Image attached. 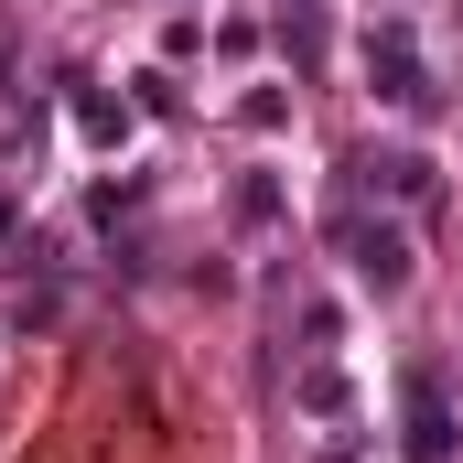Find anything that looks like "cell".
Returning a JSON list of instances; mask_svg holds the SVG:
<instances>
[{
  "instance_id": "1",
  "label": "cell",
  "mask_w": 463,
  "mask_h": 463,
  "mask_svg": "<svg viewBox=\"0 0 463 463\" xmlns=\"http://www.w3.org/2000/svg\"><path fill=\"white\" fill-rule=\"evenodd\" d=\"M335 248H345V269L388 302V291H410V227H388V216H366L355 194H335Z\"/></svg>"
},
{
  "instance_id": "2",
  "label": "cell",
  "mask_w": 463,
  "mask_h": 463,
  "mask_svg": "<svg viewBox=\"0 0 463 463\" xmlns=\"http://www.w3.org/2000/svg\"><path fill=\"white\" fill-rule=\"evenodd\" d=\"M366 87H377L388 109H431V76H420L410 22H377V33H366Z\"/></svg>"
},
{
  "instance_id": "3",
  "label": "cell",
  "mask_w": 463,
  "mask_h": 463,
  "mask_svg": "<svg viewBox=\"0 0 463 463\" xmlns=\"http://www.w3.org/2000/svg\"><path fill=\"white\" fill-rule=\"evenodd\" d=\"M345 194H388V205H431V194H442V173H431L420 151H355V162H345Z\"/></svg>"
},
{
  "instance_id": "4",
  "label": "cell",
  "mask_w": 463,
  "mask_h": 463,
  "mask_svg": "<svg viewBox=\"0 0 463 463\" xmlns=\"http://www.w3.org/2000/svg\"><path fill=\"white\" fill-rule=\"evenodd\" d=\"M399 410H410V431H399V442H410V463H453V399H442V377H431V366H410V388H399Z\"/></svg>"
},
{
  "instance_id": "5",
  "label": "cell",
  "mask_w": 463,
  "mask_h": 463,
  "mask_svg": "<svg viewBox=\"0 0 463 463\" xmlns=\"http://www.w3.org/2000/svg\"><path fill=\"white\" fill-rule=\"evenodd\" d=\"M280 43H291V65L313 76V65H324V43H335V22H324V0H291V11H280Z\"/></svg>"
},
{
  "instance_id": "6",
  "label": "cell",
  "mask_w": 463,
  "mask_h": 463,
  "mask_svg": "<svg viewBox=\"0 0 463 463\" xmlns=\"http://www.w3.org/2000/svg\"><path fill=\"white\" fill-rule=\"evenodd\" d=\"M76 129H87L98 151H118V140H129V109H118V98H98V87H76Z\"/></svg>"
},
{
  "instance_id": "7",
  "label": "cell",
  "mask_w": 463,
  "mask_h": 463,
  "mask_svg": "<svg viewBox=\"0 0 463 463\" xmlns=\"http://www.w3.org/2000/svg\"><path fill=\"white\" fill-rule=\"evenodd\" d=\"M269 216H280V184L248 173V184H237V227H269Z\"/></svg>"
},
{
  "instance_id": "8",
  "label": "cell",
  "mask_w": 463,
  "mask_h": 463,
  "mask_svg": "<svg viewBox=\"0 0 463 463\" xmlns=\"http://www.w3.org/2000/svg\"><path fill=\"white\" fill-rule=\"evenodd\" d=\"M302 410H313V420H345V377L313 366V377H302Z\"/></svg>"
},
{
  "instance_id": "9",
  "label": "cell",
  "mask_w": 463,
  "mask_h": 463,
  "mask_svg": "<svg viewBox=\"0 0 463 463\" xmlns=\"http://www.w3.org/2000/svg\"><path fill=\"white\" fill-rule=\"evenodd\" d=\"M0 237H11V205H0Z\"/></svg>"
},
{
  "instance_id": "10",
  "label": "cell",
  "mask_w": 463,
  "mask_h": 463,
  "mask_svg": "<svg viewBox=\"0 0 463 463\" xmlns=\"http://www.w3.org/2000/svg\"><path fill=\"white\" fill-rule=\"evenodd\" d=\"M0 76H11V65H0Z\"/></svg>"
}]
</instances>
